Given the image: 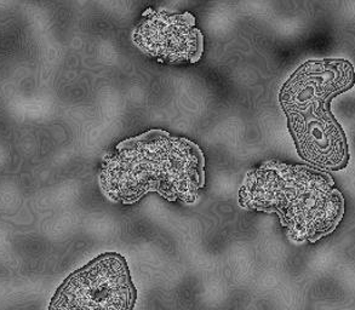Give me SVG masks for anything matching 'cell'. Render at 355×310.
Returning a JSON list of instances; mask_svg holds the SVG:
<instances>
[{"label": "cell", "instance_id": "6da1fadb", "mask_svg": "<svg viewBox=\"0 0 355 310\" xmlns=\"http://www.w3.org/2000/svg\"><path fill=\"white\" fill-rule=\"evenodd\" d=\"M98 184L108 200L131 205L149 193L193 204L205 187V157L191 139L149 130L102 157Z\"/></svg>", "mask_w": 355, "mask_h": 310}, {"label": "cell", "instance_id": "7a4b0ae2", "mask_svg": "<svg viewBox=\"0 0 355 310\" xmlns=\"http://www.w3.org/2000/svg\"><path fill=\"white\" fill-rule=\"evenodd\" d=\"M239 205L275 214L296 243L325 238L345 216V198L329 173L280 160H268L246 173Z\"/></svg>", "mask_w": 355, "mask_h": 310}, {"label": "cell", "instance_id": "3957f363", "mask_svg": "<svg viewBox=\"0 0 355 310\" xmlns=\"http://www.w3.org/2000/svg\"><path fill=\"white\" fill-rule=\"evenodd\" d=\"M327 66L307 63L284 85L280 102L300 157L325 170L340 171L349 162L346 135L330 110L334 86Z\"/></svg>", "mask_w": 355, "mask_h": 310}, {"label": "cell", "instance_id": "277c9868", "mask_svg": "<svg viewBox=\"0 0 355 310\" xmlns=\"http://www.w3.org/2000/svg\"><path fill=\"white\" fill-rule=\"evenodd\" d=\"M137 301L128 262L102 253L71 273L55 292L48 310H134Z\"/></svg>", "mask_w": 355, "mask_h": 310}, {"label": "cell", "instance_id": "5b68a950", "mask_svg": "<svg viewBox=\"0 0 355 310\" xmlns=\"http://www.w3.org/2000/svg\"><path fill=\"white\" fill-rule=\"evenodd\" d=\"M132 40L149 58L170 64L197 63L204 53V35L189 12L147 9L135 27Z\"/></svg>", "mask_w": 355, "mask_h": 310}]
</instances>
